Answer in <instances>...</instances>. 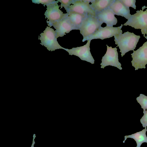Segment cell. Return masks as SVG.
<instances>
[{
  "label": "cell",
  "mask_w": 147,
  "mask_h": 147,
  "mask_svg": "<svg viewBox=\"0 0 147 147\" xmlns=\"http://www.w3.org/2000/svg\"><path fill=\"white\" fill-rule=\"evenodd\" d=\"M123 26L117 27L106 26L104 27L101 26L94 34L87 38L86 40H92L99 39L103 40L109 38L122 33L121 28Z\"/></svg>",
  "instance_id": "ba28073f"
},
{
  "label": "cell",
  "mask_w": 147,
  "mask_h": 147,
  "mask_svg": "<svg viewBox=\"0 0 147 147\" xmlns=\"http://www.w3.org/2000/svg\"><path fill=\"white\" fill-rule=\"evenodd\" d=\"M131 55L133 58L132 66L135 68V70L139 68H145L147 64V41L137 50H134Z\"/></svg>",
  "instance_id": "8992f818"
},
{
  "label": "cell",
  "mask_w": 147,
  "mask_h": 147,
  "mask_svg": "<svg viewBox=\"0 0 147 147\" xmlns=\"http://www.w3.org/2000/svg\"><path fill=\"white\" fill-rule=\"evenodd\" d=\"M109 7L115 15L123 17L127 20L131 15L130 13L129 8L125 6L120 0H114Z\"/></svg>",
  "instance_id": "4fadbf2b"
},
{
  "label": "cell",
  "mask_w": 147,
  "mask_h": 147,
  "mask_svg": "<svg viewBox=\"0 0 147 147\" xmlns=\"http://www.w3.org/2000/svg\"><path fill=\"white\" fill-rule=\"evenodd\" d=\"M55 1L54 0H32V3H37L38 4L41 3L44 5L47 6L51 3H52Z\"/></svg>",
  "instance_id": "ffe728a7"
},
{
  "label": "cell",
  "mask_w": 147,
  "mask_h": 147,
  "mask_svg": "<svg viewBox=\"0 0 147 147\" xmlns=\"http://www.w3.org/2000/svg\"><path fill=\"white\" fill-rule=\"evenodd\" d=\"M147 131L146 127L141 131L137 132L135 134L128 136H125V139L123 142L124 143L127 138L133 139L136 142V147H140L142 144L144 143H147V137L146 135V132Z\"/></svg>",
  "instance_id": "2e32d148"
},
{
  "label": "cell",
  "mask_w": 147,
  "mask_h": 147,
  "mask_svg": "<svg viewBox=\"0 0 147 147\" xmlns=\"http://www.w3.org/2000/svg\"><path fill=\"white\" fill-rule=\"evenodd\" d=\"M66 12L67 16L71 24L75 27L77 30H79L84 19L86 15L71 11H67Z\"/></svg>",
  "instance_id": "9a60e30c"
},
{
  "label": "cell",
  "mask_w": 147,
  "mask_h": 147,
  "mask_svg": "<svg viewBox=\"0 0 147 147\" xmlns=\"http://www.w3.org/2000/svg\"><path fill=\"white\" fill-rule=\"evenodd\" d=\"M113 11L109 8L96 14V16L99 21L102 23H105L107 26H113L117 22V18L115 16Z\"/></svg>",
  "instance_id": "7c38bea8"
},
{
  "label": "cell",
  "mask_w": 147,
  "mask_h": 147,
  "mask_svg": "<svg viewBox=\"0 0 147 147\" xmlns=\"http://www.w3.org/2000/svg\"><path fill=\"white\" fill-rule=\"evenodd\" d=\"M115 44L119 47L122 57L130 51H134L136 47L140 36L127 31L122 33L114 36Z\"/></svg>",
  "instance_id": "6da1fadb"
},
{
  "label": "cell",
  "mask_w": 147,
  "mask_h": 147,
  "mask_svg": "<svg viewBox=\"0 0 147 147\" xmlns=\"http://www.w3.org/2000/svg\"><path fill=\"white\" fill-rule=\"evenodd\" d=\"M90 40H88L86 44L83 46L73 48L71 49H65V50L68 53L69 55L76 56L82 60L93 64L94 60L90 51Z\"/></svg>",
  "instance_id": "52a82bcc"
},
{
  "label": "cell",
  "mask_w": 147,
  "mask_h": 147,
  "mask_svg": "<svg viewBox=\"0 0 147 147\" xmlns=\"http://www.w3.org/2000/svg\"><path fill=\"white\" fill-rule=\"evenodd\" d=\"M40 36L39 39L41 41L40 44L49 51H55L59 49L65 50V48L62 47L59 44L56 32L52 28L47 26Z\"/></svg>",
  "instance_id": "277c9868"
},
{
  "label": "cell",
  "mask_w": 147,
  "mask_h": 147,
  "mask_svg": "<svg viewBox=\"0 0 147 147\" xmlns=\"http://www.w3.org/2000/svg\"><path fill=\"white\" fill-rule=\"evenodd\" d=\"M122 3L126 7L129 8L131 7L134 9L136 8L135 5L136 0H120Z\"/></svg>",
  "instance_id": "ac0fdd59"
},
{
  "label": "cell",
  "mask_w": 147,
  "mask_h": 147,
  "mask_svg": "<svg viewBox=\"0 0 147 147\" xmlns=\"http://www.w3.org/2000/svg\"><path fill=\"white\" fill-rule=\"evenodd\" d=\"M92 0H74L66 11H71L86 15L96 16V14L90 6L89 3Z\"/></svg>",
  "instance_id": "30bf717a"
},
{
  "label": "cell",
  "mask_w": 147,
  "mask_h": 147,
  "mask_svg": "<svg viewBox=\"0 0 147 147\" xmlns=\"http://www.w3.org/2000/svg\"><path fill=\"white\" fill-rule=\"evenodd\" d=\"M138 102L141 106L144 111L147 109V96L142 94H140V96L136 98Z\"/></svg>",
  "instance_id": "e0dca14e"
},
{
  "label": "cell",
  "mask_w": 147,
  "mask_h": 147,
  "mask_svg": "<svg viewBox=\"0 0 147 147\" xmlns=\"http://www.w3.org/2000/svg\"><path fill=\"white\" fill-rule=\"evenodd\" d=\"M143 116L140 119V121L143 127L147 126V109L146 111H143Z\"/></svg>",
  "instance_id": "44dd1931"
},
{
  "label": "cell",
  "mask_w": 147,
  "mask_h": 147,
  "mask_svg": "<svg viewBox=\"0 0 147 147\" xmlns=\"http://www.w3.org/2000/svg\"><path fill=\"white\" fill-rule=\"evenodd\" d=\"M107 51L105 55L102 57L100 64L101 68H104L106 66L111 65L116 67L120 70H122L121 64L119 61L118 54L117 49L109 47L107 45Z\"/></svg>",
  "instance_id": "9c48e42d"
},
{
  "label": "cell",
  "mask_w": 147,
  "mask_h": 147,
  "mask_svg": "<svg viewBox=\"0 0 147 147\" xmlns=\"http://www.w3.org/2000/svg\"><path fill=\"white\" fill-rule=\"evenodd\" d=\"M114 1V0H92L90 6L96 14L109 7Z\"/></svg>",
  "instance_id": "5bb4252c"
},
{
  "label": "cell",
  "mask_w": 147,
  "mask_h": 147,
  "mask_svg": "<svg viewBox=\"0 0 147 147\" xmlns=\"http://www.w3.org/2000/svg\"><path fill=\"white\" fill-rule=\"evenodd\" d=\"M58 2L61 3L60 6L61 8L63 7L66 10L72 4L74 0H59Z\"/></svg>",
  "instance_id": "d6986e66"
},
{
  "label": "cell",
  "mask_w": 147,
  "mask_h": 147,
  "mask_svg": "<svg viewBox=\"0 0 147 147\" xmlns=\"http://www.w3.org/2000/svg\"><path fill=\"white\" fill-rule=\"evenodd\" d=\"M102 24L96 16L86 15L79 28L80 33L83 36L82 41L84 42L87 38L94 34Z\"/></svg>",
  "instance_id": "7a4b0ae2"
},
{
  "label": "cell",
  "mask_w": 147,
  "mask_h": 147,
  "mask_svg": "<svg viewBox=\"0 0 147 147\" xmlns=\"http://www.w3.org/2000/svg\"><path fill=\"white\" fill-rule=\"evenodd\" d=\"M147 7H142V10L136 11V13L132 15L124 26H131L136 29H141V32L144 36L147 39L145 35H147V9L144 11V8Z\"/></svg>",
  "instance_id": "3957f363"
},
{
  "label": "cell",
  "mask_w": 147,
  "mask_h": 147,
  "mask_svg": "<svg viewBox=\"0 0 147 147\" xmlns=\"http://www.w3.org/2000/svg\"><path fill=\"white\" fill-rule=\"evenodd\" d=\"M52 26L55 29V31L57 38L59 37H63L72 30H77L67 17L66 13L63 18L54 23Z\"/></svg>",
  "instance_id": "8fae6325"
},
{
  "label": "cell",
  "mask_w": 147,
  "mask_h": 147,
  "mask_svg": "<svg viewBox=\"0 0 147 147\" xmlns=\"http://www.w3.org/2000/svg\"><path fill=\"white\" fill-rule=\"evenodd\" d=\"M58 3V1H55L47 6V10L44 15L47 19V22L50 27L52 26L54 23L63 18L66 14L59 9Z\"/></svg>",
  "instance_id": "5b68a950"
}]
</instances>
